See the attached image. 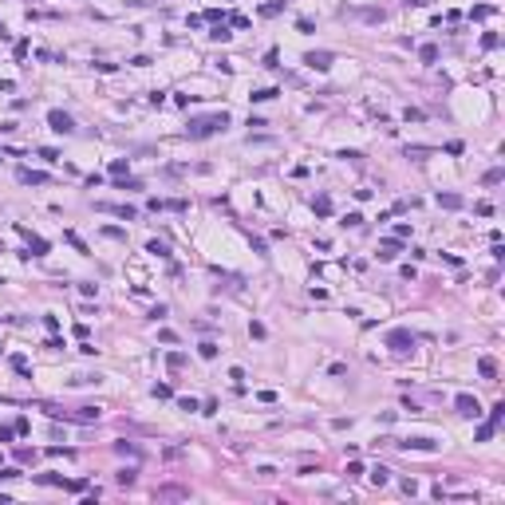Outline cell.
I'll list each match as a JSON object with an SVG mask.
<instances>
[{
  "label": "cell",
  "mask_w": 505,
  "mask_h": 505,
  "mask_svg": "<svg viewBox=\"0 0 505 505\" xmlns=\"http://www.w3.org/2000/svg\"><path fill=\"white\" fill-rule=\"evenodd\" d=\"M339 225H351V229H355V225H363V213H347Z\"/></svg>",
  "instance_id": "b9f144b4"
},
{
  "label": "cell",
  "mask_w": 505,
  "mask_h": 505,
  "mask_svg": "<svg viewBox=\"0 0 505 505\" xmlns=\"http://www.w3.org/2000/svg\"><path fill=\"white\" fill-rule=\"evenodd\" d=\"M48 126L56 130V134H75V118L67 111H48Z\"/></svg>",
  "instance_id": "7a4b0ae2"
},
{
  "label": "cell",
  "mask_w": 505,
  "mask_h": 505,
  "mask_svg": "<svg viewBox=\"0 0 505 505\" xmlns=\"http://www.w3.org/2000/svg\"><path fill=\"white\" fill-rule=\"evenodd\" d=\"M126 170H130V158H114V162H111V174H114V178H122Z\"/></svg>",
  "instance_id": "cb8c5ba5"
},
{
  "label": "cell",
  "mask_w": 505,
  "mask_h": 505,
  "mask_svg": "<svg viewBox=\"0 0 505 505\" xmlns=\"http://www.w3.org/2000/svg\"><path fill=\"white\" fill-rule=\"evenodd\" d=\"M284 12V0H269V4H261V16H277Z\"/></svg>",
  "instance_id": "7402d4cb"
},
{
  "label": "cell",
  "mask_w": 505,
  "mask_h": 505,
  "mask_svg": "<svg viewBox=\"0 0 505 505\" xmlns=\"http://www.w3.org/2000/svg\"><path fill=\"white\" fill-rule=\"evenodd\" d=\"M296 32H304V36H312V32H316V24H312L308 16H300V20H296Z\"/></svg>",
  "instance_id": "4316f807"
},
{
  "label": "cell",
  "mask_w": 505,
  "mask_h": 505,
  "mask_svg": "<svg viewBox=\"0 0 505 505\" xmlns=\"http://www.w3.org/2000/svg\"><path fill=\"white\" fill-rule=\"evenodd\" d=\"M494 430H498L494 422H482V426H478V442H490V438H494Z\"/></svg>",
  "instance_id": "d4e9b609"
},
{
  "label": "cell",
  "mask_w": 505,
  "mask_h": 505,
  "mask_svg": "<svg viewBox=\"0 0 505 505\" xmlns=\"http://www.w3.org/2000/svg\"><path fill=\"white\" fill-rule=\"evenodd\" d=\"M0 478H4V482H16V478H20V470H16V466H8V470H0Z\"/></svg>",
  "instance_id": "f6af8a7d"
},
{
  "label": "cell",
  "mask_w": 505,
  "mask_h": 505,
  "mask_svg": "<svg viewBox=\"0 0 505 505\" xmlns=\"http://www.w3.org/2000/svg\"><path fill=\"white\" fill-rule=\"evenodd\" d=\"M277 95H281L277 87H261V91H253L249 99H253V103H269V99H277Z\"/></svg>",
  "instance_id": "5bb4252c"
},
{
  "label": "cell",
  "mask_w": 505,
  "mask_h": 505,
  "mask_svg": "<svg viewBox=\"0 0 505 505\" xmlns=\"http://www.w3.org/2000/svg\"><path fill=\"white\" fill-rule=\"evenodd\" d=\"M198 355H202V359H217V343H213V339H205V343L198 347Z\"/></svg>",
  "instance_id": "44dd1931"
},
{
  "label": "cell",
  "mask_w": 505,
  "mask_h": 505,
  "mask_svg": "<svg viewBox=\"0 0 505 505\" xmlns=\"http://www.w3.org/2000/svg\"><path fill=\"white\" fill-rule=\"evenodd\" d=\"M410 4H414V8H422V4H430V0H406V8H410Z\"/></svg>",
  "instance_id": "7dc6e473"
},
{
  "label": "cell",
  "mask_w": 505,
  "mask_h": 505,
  "mask_svg": "<svg viewBox=\"0 0 505 505\" xmlns=\"http://www.w3.org/2000/svg\"><path fill=\"white\" fill-rule=\"evenodd\" d=\"M498 44H502V40H498V36H494V32H486V36H482V48H486V52H494V48H498Z\"/></svg>",
  "instance_id": "836d02e7"
},
{
  "label": "cell",
  "mask_w": 505,
  "mask_h": 505,
  "mask_svg": "<svg viewBox=\"0 0 505 505\" xmlns=\"http://www.w3.org/2000/svg\"><path fill=\"white\" fill-rule=\"evenodd\" d=\"M63 237H67V245H75V253H83V257H87V253H91V249H87V245H83V241H79V233H71V229H67V233H63Z\"/></svg>",
  "instance_id": "ffe728a7"
},
{
  "label": "cell",
  "mask_w": 505,
  "mask_h": 505,
  "mask_svg": "<svg viewBox=\"0 0 505 505\" xmlns=\"http://www.w3.org/2000/svg\"><path fill=\"white\" fill-rule=\"evenodd\" d=\"M12 434H16V426H0V442H12Z\"/></svg>",
  "instance_id": "bcb514c9"
},
{
  "label": "cell",
  "mask_w": 505,
  "mask_h": 505,
  "mask_svg": "<svg viewBox=\"0 0 505 505\" xmlns=\"http://www.w3.org/2000/svg\"><path fill=\"white\" fill-rule=\"evenodd\" d=\"M277 59H281V52H277V48H269V52H265V67H277Z\"/></svg>",
  "instance_id": "ab89813d"
},
{
  "label": "cell",
  "mask_w": 505,
  "mask_h": 505,
  "mask_svg": "<svg viewBox=\"0 0 505 505\" xmlns=\"http://www.w3.org/2000/svg\"><path fill=\"white\" fill-rule=\"evenodd\" d=\"M150 320H166V304H154L150 308Z\"/></svg>",
  "instance_id": "ee69618b"
},
{
  "label": "cell",
  "mask_w": 505,
  "mask_h": 505,
  "mask_svg": "<svg viewBox=\"0 0 505 505\" xmlns=\"http://www.w3.org/2000/svg\"><path fill=\"white\" fill-rule=\"evenodd\" d=\"M209 36H213V40H217V44H225V40H229V36H233V32H229V28H225V24H217V28H213V32H209Z\"/></svg>",
  "instance_id": "1f68e13d"
},
{
  "label": "cell",
  "mask_w": 505,
  "mask_h": 505,
  "mask_svg": "<svg viewBox=\"0 0 505 505\" xmlns=\"http://www.w3.org/2000/svg\"><path fill=\"white\" fill-rule=\"evenodd\" d=\"M114 190H126V194H130V190H142V182H138V178H118Z\"/></svg>",
  "instance_id": "d6986e66"
},
{
  "label": "cell",
  "mask_w": 505,
  "mask_h": 505,
  "mask_svg": "<svg viewBox=\"0 0 505 505\" xmlns=\"http://www.w3.org/2000/svg\"><path fill=\"white\" fill-rule=\"evenodd\" d=\"M166 367H170V371L186 367V355H182V351H170V355H166Z\"/></svg>",
  "instance_id": "603a6c76"
},
{
  "label": "cell",
  "mask_w": 505,
  "mask_h": 505,
  "mask_svg": "<svg viewBox=\"0 0 505 505\" xmlns=\"http://www.w3.org/2000/svg\"><path fill=\"white\" fill-rule=\"evenodd\" d=\"M403 154H406V158H414V162H422V158L430 154V146H406Z\"/></svg>",
  "instance_id": "ac0fdd59"
},
{
  "label": "cell",
  "mask_w": 505,
  "mask_h": 505,
  "mask_svg": "<svg viewBox=\"0 0 505 505\" xmlns=\"http://www.w3.org/2000/svg\"><path fill=\"white\" fill-rule=\"evenodd\" d=\"M438 205L442 209H462V194H442L438 190Z\"/></svg>",
  "instance_id": "7c38bea8"
},
{
  "label": "cell",
  "mask_w": 505,
  "mask_h": 505,
  "mask_svg": "<svg viewBox=\"0 0 505 505\" xmlns=\"http://www.w3.org/2000/svg\"><path fill=\"white\" fill-rule=\"evenodd\" d=\"M470 16H474V20H486V16H494V8H490V4H478Z\"/></svg>",
  "instance_id": "d6a6232c"
},
{
  "label": "cell",
  "mask_w": 505,
  "mask_h": 505,
  "mask_svg": "<svg viewBox=\"0 0 505 505\" xmlns=\"http://www.w3.org/2000/svg\"><path fill=\"white\" fill-rule=\"evenodd\" d=\"M403 118H406V122H422V111H414V107H406V111H403Z\"/></svg>",
  "instance_id": "60d3db41"
},
{
  "label": "cell",
  "mask_w": 505,
  "mask_h": 505,
  "mask_svg": "<svg viewBox=\"0 0 505 505\" xmlns=\"http://www.w3.org/2000/svg\"><path fill=\"white\" fill-rule=\"evenodd\" d=\"M454 406H458V414H466V418H482V403H478L474 395H458Z\"/></svg>",
  "instance_id": "277c9868"
},
{
  "label": "cell",
  "mask_w": 505,
  "mask_h": 505,
  "mask_svg": "<svg viewBox=\"0 0 505 505\" xmlns=\"http://www.w3.org/2000/svg\"><path fill=\"white\" fill-rule=\"evenodd\" d=\"M146 253H154V257H170V245H166V241H146Z\"/></svg>",
  "instance_id": "2e32d148"
},
{
  "label": "cell",
  "mask_w": 505,
  "mask_h": 505,
  "mask_svg": "<svg viewBox=\"0 0 505 505\" xmlns=\"http://www.w3.org/2000/svg\"><path fill=\"white\" fill-rule=\"evenodd\" d=\"M312 213H316V217H332V198H328V194H316V198H312Z\"/></svg>",
  "instance_id": "ba28073f"
},
{
  "label": "cell",
  "mask_w": 505,
  "mask_h": 505,
  "mask_svg": "<svg viewBox=\"0 0 505 505\" xmlns=\"http://www.w3.org/2000/svg\"><path fill=\"white\" fill-rule=\"evenodd\" d=\"M249 336H253V339H265V336H269V328H265L261 320H253V324H249Z\"/></svg>",
  "instance_id": "484cf974"
},
{
  "label": "cell",
  "mask_w": 505,
  "mask_h": 505,
  "mask_svg": "<svg viewBox=\"0 0 505 505\" xmlns=\"http://www.w3.org/2000/svg\"><path fill=\"white\" fill-rule=\"evenodd\" d=\"M20 182H24V186H48L52 178H48V174H40V170H20Z\"/></svg>",
  "instance_id": "30bf717a"
},
{
  "label": "cell",
  "mask_w": 505,
  "mask_h": 505,
  "mask_svg": "<svg viewBox=\"0 0 505 505\" xmlns=\"http://www.w3.org/2000/svg\"><path fill=\"white\" fill-rule=\"evenodd\" d=\"M505 178V170H490V174H486V178H482V182H486V186H498V182H502Z\"/></svg>",
  "instance_id": "e575fe53"
},
{
  "label": "cell",
  "mask_w": 505,
  "mask_h": 505,
  "mask_svg": "<svg viewBox=\"0 0 505 505\" xmlns=\"http://www.w3.org/2000/svg\"><path fill=\"white\" fill-rule=\"evenodd\" d=\"M304 63H308L312 71H328V67L336 63V56H332V52H308V56H304Z\"/></svg>",
  "instance_id": "8992f818"
},
{
  "label": "cell",
  "mask_w": 505,
  "mask_h": 505,
  "mask_svg": "<svg viewBox=\"0 0 505 505\" xmlns=\"http://www.w3.org/2000/svg\"><path fill=\"white\" fill-rule=\"evenodd\" d=\"M502 414H505V403H498V406H494V410H490V422H494V426H498V422H502Z\"/></svg>",
  "instance_id": "f35d334b"
},
{
  "label": "cell",
  "mask_w": 505,
  "mask_h": 505,
  "mask_svg": "<svg viewBox=\"0 0 505 505\" xmlns=\"http://www.w3.org/2000/svg\"><path fill=\"white\" fill-rule=\"evenodd\" d=\"M229 126V111H217V114H205V118H190L186 122V138H213Z\"/></svg>",
  "instance_id": "6da1fadb"
},
{
  "label": "cell",
  "mask_w": 505,
  "mask_h": 505,
  "mask_svg": "<svg viewBox=\"0 0 505 505\" xmlns=\"http://www.w3.org/2000/svg\"><path fill=\"white\" fill-rule=\"evenodd\" d=\"M154 399H174V387L170 383H154Z\"/></svg>",
  "instance_id": "f546056e"
},
{
  "label": "cell",
  "mask_w": 505,
  "mask_h": 505,
  "mask_svg": "<svg viewBox=\"0 0 505 505\" xmlns=\"http://www.w3.org/2000/svg\"><path fill=\"white\" fill-rule=\"evenodd\" d=\"M395 237H399V241H406V237H410V225L399 221V225H395Z\"/></svg>",
  "instance_id": "74e56055"
},
{
  "label": "cell",
  "mask_w": 505,
  "mask_h": 505,
  "mask_svg": "<svg viewBox=\"0 0 505 505\" xmlns=\"http://www.w3.org/2000/svg\"><path fill=\"white\" fill-rule=\"evenodd\" d=\"M418 59H422V63H434V59H438V48H434V44H422V48H418Z\"/></svg>",
  "instance_id": "e0dca14e"
},
{
  "label": "cell",
  "mask_w": 505,
  "mask_h": 505,
  "mask_svg": "<svg viewBox=\"0 0 505 505\" xmlns=\"http://www.w3.org/2000/svg\"><path fill=\"white\" fill-rule=\"evenodd\" d=\"M40 158H44V162H59V150H52V146H40Z\"/></svg>",
  "instance_id": "d590c367"
},
{
  "label": "cell",
  "mask_w": 505,
  "mask_h": 505,
  "mask_svg": "<svg viewBox=\"0 0 505 505\" xmlns=\"http://www.w3.org/2000/svg\"><path fill=\"white\" fill-rule=\"evenodd\" d=\"M103 237H111V241H126V233H122V229H114V225H103Z\"/></svg>",
  "instance_id": "4dcf8cb0"
},
{
  "label": "cell",
  "mask_w": 505,
  "mask_h": 505,
  "mask_svg": "<svg viewBox=\"0 0 505 505\" xmlns=\"http://www.w3.org/2000/svg\"><path fill=\"white\" fill-rule=\"evenodd\" d=\"M387 478H391V474H387L383 466H375V470H371V482H375V486H387Z\"/></svg>",
  "instance_id": "f1b7e54d"
},
{
  "label": "cell",
  "mask_w": 505,
  "mask_h": 505,
  "mask_svg": "<svg viewBox=\"0 0 505 505\" xmlns=\"http://www.w3.org/2000/svg\"><path fill=\"white\" fill-rule=\"evenodd\" d=\"M99 209L118 213V217H126V221H134V217H138V209H134V205H107V202H99Z\"/></svg>",
  "instance_id": "8fae6325"
},
{
  "label": "cell",
  "mask_w": 505,
  "mask_h": 505,
  "mask_svg": "<svg viewBox=\"0 0 505 505\" xmlns=\"http://www.w3.org/2000/svg\"><path fill=\"white\" fill-rule=\"evenodd\" d=\"M387 347H391V351H410V347H414V332H410V328H395L391 336H387Z\"/></svg>",
  "instance_id": "3957f363"
},
{
  "label": "cell",
  "mask_w": 505,
  "mask_h": 505,
  "mask_svg": "<svg viewBox=\"0 0 505 505\" xmlns=\"http://www.w3.org/2000/svg\"><path fill=\"white\" fill-rule=\"evenodd\" d=\"M399 249H403V241H399V237H383V241H379V261H395V257H399Z\"/></svg>",
  "instance_id": "52a82bcc"
},
{
  "label": "cell",
  "mask_w": 505,
  "mask_h": 505,
  "mask_svg": "<svg viewBox=\"0 0 505 505\" xmlns=\"http://www.w3.org/2000/svg\"><path fill=\"white\" fill-rule=\"evenodd\" d=\"M229 24H233V28H249V16H241V12H233V16H229Z\"/></svg>",
  "instance_id": "8d00e7d4"
},
{
  "label": "cell",
  "mask_w": 505,
  "mask_h": 505,
  "mask_svg": "<svg viewBox=\"0 0 505 505\" xmlns=\"http://www.w3.org/2000/svg\"><path fill=\"white\" fill-rule=\"evenodd\" d=\"M478 375L494 383V379H498V359H490V355H482V359H478Z\"/></svg>",
  "instance_id": "9c48e42d"
},
{
  "label": "cell",
  "mask_w": 505,
  "mask_h": 505,
  "mask_svg": "<svg viewBox=\"0 0 505 505\" xmlns=\"http://www.w3.org/2000/svg\"><path fill=\"white\" fill-rule=\"evenodd\" d=\"M134 474H138V470H134V466H126V470H118V474H114V482H118V486H134Z\"/></svg>",
  "instance_id": "9a60e30c"
},
{
  "label": "cell",
  "mask_w": 505,
  "mask_h": 505,
  "mask_svg": "<svg viewBox=\"0 0 505 505\" xmlns=\"http://www.w3.org/2000/svg\"><path fill=\"white\" fill-rule=\"evenodd\" d=\"M114 450H118V454H138V446H134V442H114Z\"/></svg>",
  "instance_id": "7bdbcfd3"
},
{
  "label": "cell",
  "mask_w": 505,
  "mask_h": 505,
  "mask_svg": "<svg viewBox=\"0 0 505 505\" xmlns=\"http://www.w3.org/2000/svg\"><path fill=\"white\" fill-rule=\"evenodd\" d=\"M399 446H403V450H418V454H434V450H438V442H434V438H422V434H414V438H403Z\"/></svg>",
  "instance_id": "5b68a950"
},
{
  "label": "cell",
  "mask_w": 505,
  "mask_h": 505,
  "mask_svg": "<svg viewBox=\"0 0 505 505\" xmlns=\"http://www.w3.org/2000/svg\"><path fill=\"white\" fill-rule=\"evenodd\" d=\"M8 363H12L20 375H28V359H24V355H8Z\"/></svg>",
  "instance_id": "83f0119b"
},
{
  "label": "cell",
  "mask_w": 505,
  "mask_h": 505,
  "mask_svg": "<svg viewBox=\"0 0 505 505\" xmlns=\"http://www.w3.org/2000/svg\"><path fill=\"white\" fill-rule=\"evenodd\" d=\"M351 16H359V20H383V8H351Z\"/></svg>",
  "instance_id": "4fadbf2b"
}]
</instances>
